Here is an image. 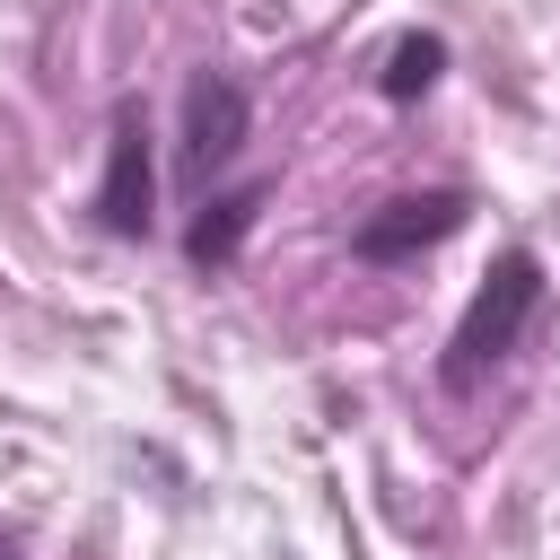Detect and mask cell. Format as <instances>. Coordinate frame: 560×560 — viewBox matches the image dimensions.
Here are the masks:
<instances>
[{
    "label": "cell",
    "mask_w": 560,
    "mask_h": 560,
    "mask_svg": "<svg viewBox=\"0 0 560 560\" xmlns=\"http://www.w3.org/2000/svg\"><path fill=\"white\" fill-rule=\"evenodd\" d=\"M0 560H9V534H0Z\"/></svg>",
    "instance_id": "obj_7"
},
{
    "label": "cell",
    "mask_w": 560,
    "mask_h": 560,
    "mask_svg": "<svg viewBox=\"0 0 560 560\" xmlns=\"http://www.w3.org/2000/svg\"><path fill=\"white\" fill-rule=\"evenodd\" d=\"M438 70H446V44H438V35H402V44L385 52V79H376V88H385L394 105H411V96H420Z\"/></svg>",
    "instance_id": "obj_6"
},
{
    "label": "cell",
    "mask_w": 560,
    "mask_h": 560,
    "mask_svg": "<svg viewBox=\"0 0 560 560\" xmlns=\"http://www.w3.org/2000/svg\"><path fill=\"white\" fill-rule=\"evenodd\" d=\"M262 201H271V184H236V192H219V201H201V219H192V236H184V254H192L201 271H219V262H236V245H245V228L262 219Z\"/></svg>",
    "instance_id": "obj_5"
},
{
    "label": "cell",
    "mask_w": 560,
    "mask_h": 560,
    "mask_svg": "<svg viewBox=\"0 0 560 560\" xmlns=\"http://www.w3.org/2000/svg\"><path fill=\"white\" fill-rule=\"evenodd\" d=\"M245 131H254V96H245L228 70H192V79H184V175L210 184L219 166H236Z\"/></svg>",
    "instance_id": "obj_2"
},
{
    "label": "cell",
    "mask_w": 560,
    "mask_h": 560,
    "mask_svg": "<svg viewBox=\"0 0 560 560\" xmlns=\"http://www.w3.org/2000/svg\"><path fill=\"white\" fill-rule=\"evenodd\" d=\"M542 315V262L525 254V245H508L499 262H490V280L472 289V306H464V324H455V341H446V385H472L481 368H499L516 341H525V324Z\"/></svg>",
    "instance_id": "obj_1"
},
{
    "label": "cell",
    "mask_w": 560,
    "mask_h": 560,
    "mask_svg": "<svg viewBox=\"0 0 560 560\" xmlns=\"http://www.w3.org/2000/svg\"><path fill=\"white\" fill-rule=\"evenodd\" d=\"M149 201H158V158H149V122H140V105H122V114H114V131H105L96 228H105V236H149Z\"/></svg>",
    "instance_id": "obj_3"
},
{
    "label": "cell",
    "mask_w": 560,
    "mask_h": 560,
    "mask_svg": "<svg viewBox=\"0 0 560 560\" xmlns=\"http://www.w3.org/2000/svg\"><path fill=\"white\" fill-rule=\"evenodd\" d=\"M455 228H464V192H402V201H385L376 219H359L350 254H359V262H402V254H420V245H438V236H455Z\"/></svg>",
    "instance_id": "obj_4"
}]
</instances>
